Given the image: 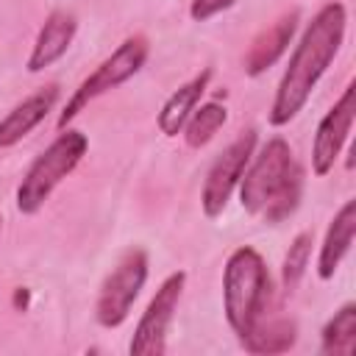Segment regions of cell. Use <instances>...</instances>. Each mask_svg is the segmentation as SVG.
Here are the masks:
<instances>
[{"label":"cell","instance_id":"obj_1","mask_svg":"<svg viewBox=\"0 0 356 356\" xmlns=\"http://www.w3.org/2000/svg\"><path fill=\"white\" fill-rule=\"evenodd\" d=\"M345 28H348V11L342 3H325L314 19L306 25L300 42L295 44V53L289 58V67L284 70V78L275 89L273 106H270V125L281 128L292 122L306 100L312 97L314 86L337 58L342 42H345Z\"/></svg>","mask_w":356,"mask_h":356},{"label":"cell","instance_id":"obj_2","mask_svg":"<svg viewBox=\"0 0 356 356\" xmlns=\"http://www.w3.org/2000/svg\"><path fill=\"white\" fill-rule=\"evenodd\" d=\"M236 189L248 214H256L264 222L286 220L298 209L303 189V170L289 142L273 136L259 153H253Z\"/></svg>","mask_w":356,"mask_h":356},{"label":"cell","instance_id":"obj_3","mask_svg":"<svg viewBox=\"0 0 356 356\" xmlns=\"http://www.w3.org/2000/svg\"><path fill=\"white\" fill-rule=\"evenodd\" d=\"M270 303V275L259 250L242 245L222 267V312L231 331L242 339L253 331Z\"/></svg>","mask_w":356,"mask_h":356},{"label":"cell","instance_id":"obj_4","mask_svg":"<svg viewBox=\"0 0 356 356\" xmlns=\"http://www.w3.org/2000/svg\"><path fill=\"white\" fill-rule=\"evenodd\" d=\"M86 136L81 131H61L47 147L44 153H39L31 167L25 170L19 186H17V209L22 214H36L44 200L53 195V189L81 164V159L86 156Z\"/></svg>","mask_w":356,"mask_h":356},{"label":"cell","instance_id":"obj_5","mask_svg":"<svg viewBox=\"0 0 356 356\" xmlns=\"http://www.w3.org/2000/svg\"><path fill=\"white\" fill-rule=\"evenodd\" d=\"M147 50H150V47H147V39H145V36H128L108 58H103V61L78 83V89H75L72 97L67 100V106H64V111H61V117H58V131H64L67 122H72L95 97H100V95L117 89V86H122L125 81H131V78L145 67Z\"/></svg>","mask_w":356,"mask_h":356},{"label":"cell","instance_id":"obj_6","mask_svg":"<svg viewBox=\"0 0 356 356\" xmlns=\"http://www.w3.org/2000/svg\"><path fill=\"white\" fill-rule=\"evenodd\" d=\"M145 281H147V253L142 248L125 250L100 284L97 303H95V320L103 328H120L128 320Z\"/></svg>","mask_w":356,"mask_h":356},{"label":"cell","instance_id":"obj_7","mask_svg":"<svg viewBox=\"0 0 356 356\" xmlns=\"http://www.w3.org/2000/svg\"><path fill=\"white\" fill-rule=\"evenodd\" d=\"M184 281L186 273H172L161 281V286L156 289V295L150 298L147 309L142 312L134 337L128 342V353L131 356H161L164 353V342H167V328L175 317L181 292H184Z\"/></svg>","mask_w":356,"mask_h":356},{"label":"cell","instance_id":"obj_8","mask_svg":"<svg viewBox=\"0 0 356 356\" xmlns=\"http://www.w3.org/2000/svg\"><path fill=\"white\" fill-rule=\"evenodd\" d=\"M256 153V131H245L239 139H234L220 156L217 161L209 167L203 189H200V209L206 217H220L234 195V189L239 186V178L250 161V156Z\"/></svg>","mask_w":356,"mask_h":356},{"label":"cell","instance_id":"obj_9","mask_svg":"<svg viewBox=\"0 0 356 356\" xmlns=\"http://www.w3.org/2000/svg\"><path fill=\"white\" fill-rule=\"evenodd\" d=\"M356 117V83H348L339 100L325 111V117L317 122L314 139H312V170L314 175H328L339 159L342 145L348 142V134L353 128Z\"/></svg>","mask_w":356,"mask_h":356},{"label":"cell","instance_id":"obj_10","mask_svg":"<svg viewBox=\"0 0 356 356\" xmlns=\"http://www.w3.org/2000/svg\"><path fill=\"white\" fill-rule=\"evenodd\" d=\"M58 100V86H42L33 95H28L22 103H17L3 120H0V150L14 147L17 142H22L39 122H44V117L53 111Z\"/></svg>","mask_w":356,"mask_h":356},{"label":"cell","instance_id":"obj_11","mask_svg":"<svg viewBox=\"0 0 356 356\" xmlns=\"http://www.w3.org/2000/svg\"><path fill=\"white\" fill-rule=\"evenodd\" d=\"M75 31H78V19L70 11H53V14H47V19L39 28L36 42L31 47V56L25 61L28 72H42L50 64H56L70 50L72 39H75Z\"/></svg>","mask_w":356,"mask_h":356},{"label":"cell","instance_id":"obj_12","mask_svg":"<svg viewBox=\"0 0 356 356\" xmlns=\"http://www.w3.org/2000/svg\"><path fill=\"white\" fill-rule=\"evenodd\" d=\"M295 28H298V11H289V14L278 17L267 31H261L253 39L250 50L245 53V72L256 78L264 70H270L284 56V50L289 47V42L295 36Z\"/></svg>","mask_w":356,"mask_h":356},{"label":"cell","instance_id":"obj_13","mask_svg":"<svg viewBox=\"0 0 356 356\" xmlns=\"http://www.w3.org/2000/svg\"><path fill=\"white\" fill-rule=\"evenodd\" d=\"M353 234H356V200H348L337 217L331 220L325 239L320 245V256H317V275L323 281L334 278L337 267L342 264V259L348 256L350 245H353Z\"/></svg>","mask_w":356,"mask_h":356},{"label":"cell","instance_id":"obj_14","mask_svg":"<svg viewBox=\"0 0 356 356\" xmlns=\"http://www.w3.org/2000/svg\"><path fill=\"white\" fill-rule=\"evenodd\" d=\"M209 81H211V70H203V72H197L192 81H186L184 86H178V89L164 100V106H161V111H159V120H156V122H159V131H161L164 136H178V134H181L186 117H189V114L195 111V106L200 103V97H203Z\"/></svg>","mask_w":356,"mask_h":356},{"label":"cell","instance_id":"obj_15","mask_svg":"<svg viewBox=\"0 0 356 356\" xmlns=\"http://www.w3.org/2000/svg\"><path fill=\"white\" fill-rule=\"evenodd\" d=\"M356 350V303H345L323 325L320 353L325 356H350Z\"/></svg>","mask_w":356,"mask_h":356},{"label":"cell","instance_id":"obj_16","mask_svg":"<svg viewBox=\"0 0 356 356\" xmlns=\"http://www.w3.org/2000/svg\"><path fill=\"white\" fill-rule=\"evenodd\" d=\"M298 339V331H295V323L289 320H273V323H256L250 334L242 337V345L245 350L250 353H284L295 345Z\"/></svg>","mask_w":356,"mask_h":356},{"label":"cell","instance_id":"obj_17","mask_svg":"<svg viewBox=\"0 0 356 356\" xmlns=\"http://www.w3.org/2000/svg\"><path fill=\"white\" fill-rule=\"evenodd\" d=\"M225 120H228V108L222 103H203V106H195V111L186 117L181 134L186 145L197 150L214 139V134L225 125Z\"/></svg>","mask_w":356,"mask_h":356},{"label":"cell","instance_id":"obj_18","mask_svg":"<svg viewBox=\"0 0 356 356\" xmlns=\"http://www.w3.org/2000/svg\"><path fill=\"white\" fill-rule=\"evenodd\" d=\"M312 234H298L284 256V264H281V281H284V289H295L309 267V256H312Z\"/></svg>","mask_w":356,"mask_h":356},{"label":"cell","instance_id":"obj_19","mask_svg":"<svg viewBox=\"0 0 356 356\" xmlns=\"http://www.w3.org/2000/svg\"><path fill=\"white\" fill-rule=\"evenodd\" d=\"M234 3H236V0H192L189 17H192L195 22H206V19L217 17V14H222L225 8H231Z\"/></svg>","mask_w":356,"mask_h":356},{"label":"cell","instance_id":"obj_20","mask_svg":"<svg viewBox=\"0 0 356 356\" xmlns=\"http://www.w3.org/2000/svg\"><path fill=\"white\" fill-rule=\"evenodd\" d=\"M25 303H28V292H25V289H17V295H14V306H17V309H19V306L25 309Z\"/></svg>","mask_w":356,"mask_h":356},{"label":"cell","instance_id":"obj_21","mask_svg":"<svg viewBox=\"0 0 356 356\" xmlns=\"http://www.w3.org/2000/svg\"><path fill=\"white\" fill-rule=\"evenodd\" d=\"M0 228H3V217H0Z\"/></svg>","mask_w":356,"mask_h":356}]
</instances>
